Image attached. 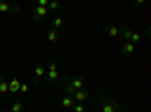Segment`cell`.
<instances>
[{"label": "cell", "instance_id": "obj_1", "mask_svg": "<svg viewBox=\"0 0 151 112\" xmlns=\"http://www.w3.org/2000/svg\"><path fill=\"white\" fill-rule=\"evenodd\" d=\"M98 100L101 102V112H122L119 103L110 95L98 94Z\"/></svg>", "mask_w": 151, "mask_h": 112}, {"label": "cell", "instance_id": "obj_2", "mask_svg": "<svg viewBox=\"0 0 151 112\" xmlns=\"http://www.w3.org/2000/svg\"><path fill=\"white\" fill-rule=\"evenodd\" d=\"M64 80L65 82H68L73 88L76 90V91H79V90H83V86H85V82H83V77L80 76H65L64 77Z\"/></svg>", "mask_w": 151, "mask_h": 112}, {"label": "cell", "instance_id": "obj_3", "mask_svg": "<svg viewBox=\"0 0 151 112\" xmlns=\"http://www.w3.org/2000/svg\"><path fill=\"white\" fill-rule=\"evenodd\" d=\"M48 15V9L42 8V6H33V12H32V17L35 21H42L45 17Z\"/></svg>", "mask_w": 151, "mask_h": 112}, {"label": "cell", "instance_id": "obj_4", "mask_svg": "<svg viewBox=\"0 0 151 112\" xmlns=\"http://www.w3.org/2000/svg\"><path fill=\"white\" fill-rule=\"evenodd\" d=\"M20 11V8L17 5H11L8 2H2L0 0V12H3V14H17Z\"/></svg>", "mask_w": 151, "mask_h": 112}, {"label": "cell", "instance_id": "obj_5", "mask_svg": "<svg viewBox=\"0 0 151 112\" xmlns=\"http://www.w3.org/2000/svg\"><path fill=\"white\" fill-rule=\"evenodd\" d=\"M134 52H136V46H133L132 43H124V44L121 46V55H122V58H125V59H129Z\"/></svg>", "mask_w": 151, "mask_h": 112}, {"label": "cell", "instance_id": "obj_6", "mask_svg": "<svg viewBox=\"0 0 151 112\" xmlns=\"http://www.w3.org/2000/svg\"><path fill=\"white\" fill-rule=\"evenodd\" d=\"M59 105L64 108V109H73L74 108V100H73V97H70V95H62L60 98H59Z\"/></svg>", "mask_w": 151, "mask_h": 112}, {"label": "cell", "instance_id": "obj_7", "mask_svg": "<svg viewBox=\"0 0 151 112\" xmlns=\"http://www.w3.org/2000/svg\"><path fill=\"white\" fill-rule=\"evenodd\" d=\"M104 32H106V35H107V36H110V38H115V36H119V27L113 26V24H106Z\"/></svg>", "mask_w": 151, "mask_h": 112}, {"label": "cell", "instance_id": "obj_8", "mask_svg": "<svg viewBox=\"0 0 151 112\" xmlns=\"http://www.w3.org/2000/svg\"><path fill=\"white\" fill-rule=\"evenodd\" d=\"M119 35L124 38V43H132V36H133V32L129 29V27H125V26H122V27H119Z\"/></svg>", "mask_w": 151, "mask_h": 112}, {"label": "cell", "instance_id": "obj_9", "mask_svg": "<svg viewBox=\"0 0 151 112\" xmlns=\"http://www.w3.org/2000/svg\"><path fill=\"white\" fill-rule=\"evenodd\" d=\"M45 38L50 41V43H58L59 40H60V35H59V32L56 30V29H50L48 32H47V36H45Z\"/></svg>", "mask_w": 151, "mask_h": 112}, {"label": "cell", "instance_id": "obj_10", "mask_svg": "<svg viewBox=\"0 0 151 112\" xmlns=\"http://www.w3.org/2000/svg\"><path fill=\"white\" fill-rule=\"evenodd\" d=\"M45 80H47L50 85H56L58 80H59V73H58V71H47Z\"/></svg>", "mask_w": 151, "mask_h": 112}, {"label": "cell", "instance_id": "obj_11", "mask_svg": "<svg viewBox=\"0 0 151 112\" xmlns=\"http://www.w3.org/2000/svg\"><path fill=\"white\" fill-rule=\"evenodd\" d=\"M73 98L77 103H82V102H85L86 98H88V91L86 90H79V91H76V94L73 95Z\"/></svg>", "mask_w": 151, "mask_h": 112}, {"label": "cell", "instance_id": "obj_12", "mask_svg": "<svg viewBox=\"0 0 151 112\" xmlns=\"http://www.w3.org/2000/svg\"><path fill=\"white\" fill-rule=\"evenodd\" d=\"M20 86H21V82H20L17 77H14V79L9 82V92H12V94L18 92V91H20Z\"/></svg>", "mask_w": 151, "mask_h": 112}, {"label": "cell", "instance_id": "obj_13", "mask_svg": "<svg viewBox=\"0 0 151 112\" xmlns=\"http://www.w3.org/2000/svg\"><path fill=\"white\" fill-rule=\"evenodd\" d=\"M45 73H47V68H45V65H42V64H38V65L33 68V76H36V77H44Z\"/></svg>", "mask_w": 151, "mask_h": 112}, {"label": "cell", "instance_id": "obj_14", "mask_svg": "<svg viewBox=\"0 0 151 112\" xmlns=\"http://www.w3.org/2000/svg\"><path fill=\"white\" fill-rule=\"evenodd\" d=\"M6 92H9V83L6 82L3 76H0V95H3Z\"/></svg>", "mask_w": 151, "mask_h": 112}, {"label": "cell", "instance_id": "obj_15", "mask_svg": "<svg viewBox=\"0 0 151 112\" xmlns=\"http://www.w3.org/2000/svg\"><path fill=\"white\" fill-rule=\"evenodd\" d=\"M64 90H65L67 95H70V97H73V95L76 94V90L73 88V86H71L68 82H65V80H64Z\"/></svg>", "mask_w": 151, "mask_h": 112}, {"label": "cell", "instance_id": "obj_16", "mask_svg": "<svg viewBox=\"0 0 151 112\" xmlns=\"http://www.w3.org/2000/svg\"><path fill=\"white\" fill-rule=\"evenodd\" d=\"M23 111H24V105L21 102H14V105L11 108V112H23Z\"/></svg>", "mask_w": 151, "mask_h": 112}, {"label": "cell", "instance_id": "obj_17", "mask_svg": "<svg viewBox=\"0 0 151 112\" xmlns=\"http://www.w3.org/2000/svg\"><path fill=\"white\" fill-rule=\"evenodd\" d=\"M45 68H47V71H58V62H56V59H55V58L50 59L48 65H47Z\"/></svg>", "mask_w": 151, "mask_h": 112}, {"label": "cell", "instance_id": "obj_18", "mask_svg": "<svg viewBox=\"0 0 151 112\" xmlns=\"http://www.w3.org/2000/svg\"><path fill=\"white\" fill-rule=\"evenodd\" d=\"M62 24H64V18H62V17H56V18L52 21V26H53L52 29H56V30H58Z\"/></svg>", "mask_w": 151, "mask_h": 112}, {"label": "cell", "instance_id": "obj_19", "mask_svg": "<svg viewBox=\"0 0 151 112\" xmlns=\"http://www.w3.org/2000/svg\"><path fill=\"white\" fill-rule=\"evenodd\" d=\"M59 8H60V3H59V2H50L48 6H47L48 12H55V11H58Z\"/></svg>", "mask_w": 151, "mask_h": 112}, {"label": "cell", "instance_id": "obj_20", "mask_svg": "<svg viewBox=\"0 0 151 112\" xmlns=\"http://www.w3.org/2000/svg\"><path fill=\"white\" fill-rule=\"evenodd\" d=\"M144 5H145V0H136V2H133V5H132V6H133V9H134V11H139V8H141V6H144Z\"/></svg>", "mask_w": 151, "mask_h": 112}, {"label": "cell", "instance_id": "obj_21", "mask_svg": "<svg viewBox=\"0 0 151 112\" xmlns=\"http://www.w3.org/2000/svg\"><path fill=\"white\" fill-rule=\"evenodd\" d=\"M74 112H85V108H83V105L82 103H77V105H74Z\"/></svg>", "mask_w": 151, "mask_h": 112}, {"label": "cell", "instance_id": "obj_22", "mask_svg": "<svg viewBox=\"0 0 151 112\" xmlns=\"http://www.w3.org/2000/svg\"><path fill=\"white\" fill-rule=\"evenodd\" d=\"M20 91H21L23 94H27V92H29V85H26V83H21V86H20Z\"/></svg>", "mask_w": 151, "mask_h": 112}, {"label": "cell", "instance_id": "obj_23", "mask_svg": "<svg viewBox=\"0 0 151 112\" xmlns=\"http://www.w3.org/2000/svg\"><path fill=\"white\" fill-rule=\"evenodd\" d=\"M50 3V0H38V6H42V8H47Z\"/></svg>", "mask_w": 151, "mask_h": 112}, {"label": "cell", "instance_id": "obj_24", "mask_svg": "<svg viewBox=\"0 0 151 112\" xmlns=\"http://www.w3.org/2000/svg\"><path fill=\"white\" fill-rule=\"evenodd\" d=\"M32 83H33V85H40V83H41V77L32 76Z\"/></svg>", "mask_w": 151, "mask_h": 112}, {"label": "cell", "instance_id": "obj_25", "mask_svg": "<svg viewBox=\"0 0 151 112\" xmlns=\"http://www.w3.org/2000/svg\"><path fill=\"white\" fill-rule=\"evenodd\" d=\"M0 112H9V111H0Z\"/></svg>", "mask_w": 151, "mask_h": 112}]
</instances>
